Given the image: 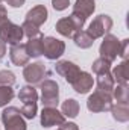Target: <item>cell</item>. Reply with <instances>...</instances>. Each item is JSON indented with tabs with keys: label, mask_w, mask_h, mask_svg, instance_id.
I'll return each mask as SVG.
<instances>
[{
	"label": "cell",
	"mask_w": 129,
	"mask_h": 130,
	"mask_svg": "<svg viewBox=\"0 0 129 130\" xmlns=\"http://www.w3.org/2000/svg\"><path fill=\"white\" fill-rule=\"evenodd\" d=\"M41 89V103L44 107H56L59 103V86L55 80L46 79L40 83Z\"/></svg>",
	"instance_id": "1"
},
{
	"label": "cell",
	"mask_w": 129,
	"mask_h": 130,
	"mask_svg": "<svg viewBox=\"0 0 129 130\" xmlns=\"http://www.w3.org/2000/svg\"><path fill=\"white\" fill-rule=\"evenodd\" d=\"M111 106H112V94L109 92L96 89L87 100V107L91 112H105V110H109Z\"/></svg>",
	"instance_id": "2"
},
{
	"label": "cell",
	"mask_w": 129,
	"mask_h": 130,
	"mask_svg": "<svg viewBox=\"0 0 129 130\" xmlns=\"http://www.w3.org/2000/svg\"><path fill=\"white\" fill-rule=\"evenodd\" d=\"M111 29H112V18L109 15L100 14L90 23V26H88V29L85 32L88 33L93 39H97V38L105 36Z\"/></svg>",
	"instance_id": "3"
},
{
	"label": "cell",
	"mask_w": 129,
	"mask_h": 130,
	"mask_svg": "<svg viewBox=\"0 0 129 130\" xmlns=\"http://www.w3.org/2000/svg\"><path fill=\"white\" fill-rule=\"evenodd\" d=\"M99 53H100V58L108 59L109 62L115 61L117 56L120 55V41L117 39V36H114L111 33H106L102 44H100Z\"/></svg>",
	"instance_id": "4"
},
{
	"label": "cell",
	"mask_w": 129,
	"mask_h": 130,
	"mask_svg": "<svg viewBox=\"0 0 129 130\" xmlns=\"http://www.w3.org/2000/svg\"><path fill=\"white\" fill-rule=\"evenodd\" d=\"M2 121L5 124V130H26L23 115L17 107H6L2 112Z\"/></svg>",
	"instance_id": "5"
},
{
	"label": "cell",
	"mask_w": 129,
	"mask_h": 130,
	"mask_svg": "<svg viewBox=\"0 0 129 130\" xmlns=\"http://www.w3.org/2000/svg\"><path fill=\"white\" fill-rule=\"evenodd\" d=\"M24 33L21 26H17L14 23H11L9 20L5 21L3 24H0V39L5 42V44H18L21 39H23Z\"/></svg>",
	"instance_id": "6"
},
{
	"label": "cell",
	"mask_w": 129,
	"mask_h": 130,
	"mask_svg": "<svg viewBox=\"0 0 129 130\" xmlns=\"http://www.w3.org/2000/svg\"><path fill=\"white\" fill-rule=\"evenodd\" d=\"M65 52V44L64 41L56 39L53 36H44L43 38V55L50 59L55 61L58 58H61Z\"/></svg>",
	"instance_id": "7"
},
{
	"label": "cell",
	"mask_w": 129,
	"mask_h": 130,
	"mask_svg": "<svg viewBox=\"0 0 129 130\" xmlns=\"http://www.w3.org/2000/svg\"><path fill=\"white\" fill-rule=\"evenodd\" d=\"M46 76V65L43 62H35V64H28L23 70V77L26 79L28 83L36 85L41 83Z\"/></svg>",
	"instance_id": "8"
},
{
	"label": "cell",
	"mask_w": 129,
	"mask_h": 130,
	"mask_svg": "<svg viewBox=\"0 0 129 130\" xmlns=\"http://www.w3.org/2000/svg\"><path fill=\"white\" fill-rule=\"evenodd\" d=\"M62 123H65V117L56 107H43L41 110V126L43 127L61 126Z\"/></svg>",
	"instance_id": "9"
},
{
	"label": "cell",
	"mask_w": 129,
	"mask_h": 130,
	"mask_svg": "<svg viewBox=\"0 0 129 130\" xmlns=\"http://www.w3.org/2000/svg\"><path fill=\"white\" fill-rule=\"evenodd\" d=\"M55 70H56V73H58L59 76L64 77L70 85H71V83L79 77V74H81V68L76 64L70 62V61H59V62L56 64V67H55Z\"/></svg>",
	"instance_id": "10"
},
{
	"label": "cell",
	"mask_w": 129,
	"mask_h": 130,
	"mask_svg": "<svg viewBox=\"0 0 129 130\" xmlns=\"http://www.w3.org/2000/svg\"><path fill=\"white\" fill-rule=\"evenodd\" d=\"M9 58L12 61V64L17 65V67H23V65H28L29 62V55L26 52V45L24 44H14L11 45V50H9Z\"/></svg>",
	"instance_id": "11"
},
{
	"label": "cell",
	"mask_w": 129,
	"mask_h": 130,
	"mask_svg": "<svg viewBox=\"0 0 129 130\" xmlns=\"http://www.w3.org/2000/svg\"><path fill=\"white\" fill-rule=\"evenodd\" d=\"M93 83H94L93 76H91L90 73L81 71L79 77L71 83V86H73V89H74L78 94H87V92L93 88Z\"/></svg>",
	"instance_id": "12"
},
{
	"label": "cell",
	"mask_w": 129,
	"mask_h": 130,
	"mask_svg": "<svg viewBox=\"0 0 129 130\" xmlns=\"http://www.w3.org/2000/svg\"><path fill=\"white\" fill-rule=\"evenodd\" d=\"M26 21H31L32 24L38 26V27L41 24H44L47 21V9H46V6L44 5H38V6L32 8L26 14Z\"/></svg>",
	"instance_id": "13"
},
{
	"label": "cell",
	"mask_w": 129,
	"mask_h": 130,
	"mask_svg": "<svg viewBox=\"0 0 129 130\" xmlns=\"http://www.w3.org/2000/svg\"><path fill=\"white\" fill-rule=\"evenodd\" d=\"M114 82H117V85H123L128 86V80H129V64L126 59H123L122 64H119L111 73Z\"/></svg>",
	"instance_id": "14"
},
{
	"label": "cell",
	"mask_w": 129,
	"mask_h": 130,
	"mask_svg": "<svg viewBox=\"0 0 129 130\" xmlns=\"http://www.w3.org/2000/svg\"><path fill=\"white\" fill-rule=\"evenodd\" d=\"M94 9H96L94 0H76V3L73 6V14L81 15V17H84L87 20L94 12Z\"/></svg>",
	"instance_id": "15"
},
{
	"label": "cell",
	"mask_w": 129,
	"mask_h": 130,
	"mask_svg": "<svg viewBox=\"0 0 129 130\" xmlns=\"http://www.w3.org/2000/svg\"><path fill=\"white\" fill-rule=\"evenodd\" d=\"M43 38H44V36L40 33L38 36L29 38V41L24 44L29 58H38V56L43 55Z\"/></svg>",
	"instance_id": "16"
},
{
	"label": "cell",
	"mask_w": 129,
	"mask_h": 130,
	"mask_svg": "<svg viewBox=\"0 0 129 130\" xmlns=\"http://www.w3.org/2000/svg\"><path fill=\"white\" fill-rule=\"evenodd\" d=\"M56 30L65 38H73V35L78 32V27H76V24L73 23V20L70 17H65V18H61L56 23Z\"/></svg>",
	"instance_id": "17"
},
{
	"label": "cell",
	"mask_w": 129,
	"mask_h": 130,
	"mask_svg": "<svg viewBox=\"0 0 129 130\" xmlns=\"http://www.w3.org/2000/svg\"><path fill=\"white\" fill-rule=\"evenodd\" d=\"M112 112V118L119 123H126L129 120V109H128V104L125 103H117V104H112L111 109Z\"/></svg>",
	"instance_id": "18"
},
{
	"label": "cell",
	"mask_w": 129,
	"mask_h": 130,
	"mask_svg": "<svg viewBox=\"0 0 129 130\" xmlns=\"http://www.w3.org/2000/svg\"><path fill=\"white\" fill-rule=\"evenodd\" d=\"M114 79L111 76V73H105V74H99L97 76V91H103V92H112L114 89Z\"/></svg>",
	"instance_id": "19"
},
{
	"label": "cell",
	"mask_w": 129,
	"mask_h": 130,
	"mask_svg": "<svg viewBox=\"0 0 129 130\" xmlns=\"http://www.w3.org/2000/svg\"><path fill=\"white\" fill-rule=\"evenodd\" d=\"M61 113L64 117H68V118H76L79 113V103L73 98L65 100L61 106Z\"/></svg>",
	"instance_id": "20"
},
{
	"label": "cell",
	"mask_w": 129,
	"mask_h": 130,
	"mask_svg": "<svg viewBox=\"0 0 129 130\" xmlns=\"http://www.w3.org/2000/svg\"><path fill=\"white\" fill-rule=\"evenodd\" d=\"M73 39H74V44L81 48H90L94 42V39L85 32V30H78V32L73 35Z\"/></svg>",
	"instance_id": "21"
},
{
	"label": "cell",
	"mask_w": 129,
	"mask_h": 130,
	"mask_svg": "<svg viewBox=\"0 0 129 130\" xmlns=\"http://www.w3.org/2000/svg\"><path fill=\"white\" fill-rule=\"evenodd\" d=\"M18 98H20V101H23V104L24 103H36L38 92L33 86H23L18 92Z\"/></svg>",
	"instance_id": "22"
},
{
	"label": "cell",
	"mask_w": 129,
	"mask_h": 130,
	"mask_svg": "<svg viewBox=\"0 0 129 130\" xmlns=\"http://www.w3.org/2000/svg\"><path fill=\"white\" fill-rule=\"evenodd\" d=\"M111 64H112V62H109L108 59L99 58V59H96V61L93 62V65H91V68H93V73H96L97 76H99V74L109 73V71H111Z\"/></svg>",
	"instance_id": "23"
},
{
	"label": "cell",
	"mask_w": 129,
	"mask_h": 130,
	"mask_svg": "<svg viewBox=\"0 0 129 130\" xmlns=\"http://www.w3.org/2000/svg\"><path fill=\"white\" fill-rule=\"evenodd\" d=\"M111 94H112L114 98L117 100V103H125V104H128V86L117 85V88H114Z\"/></svg>",
	"instance_id": "24"
},
{
	"label": "cell",
	"mask_w": 129,
	"mask_h": 130,
	"mask_svg": "<svg viewBox=\"0 0 129 130\" xmlns=\"http://www.w3.org/2000/svg\"><path fill=\"white\" fill-rule=\"evenodd\" d=\"M12 98H14V89L11 86L0 85V107L6 106Z\"/></svg>",
	"instance_id": "25"
},
{
	"label": "cell",
	"mask_w": 129,
	"mask_h": 130,
	"mask_svg": "<svg viewBox=\"0 0 129 130\" xmlns=\"http://www.w3.org/2000/svg\"><path fill=\"white\" fill-rule=\"evenodd\" d=\"M36 110H38L36 103H24V104H23V107L20 109V113H21L24 118L32 120L33 117L36 115Z\"/></svg>",
	"instance_id": "26"
},
{
	"label": "cell",
	"mask_w": 129,
	"mask_h": 130,
	"mask_svg": "<svg viewBox=\"0 0 129 130\" xmlns=\"http://www.w3.org/2000/svg\"><path fill=\"white\" fill-rule=\"evenodd\" d=\"M14 83H15V74L9 70H2L0 71V85L12 86Z\"/></svg>",
	"instance_id": "27"
},
{
	"label": "cell",
	"mask_w": 129,
	"mask_h": 130,
	"mask_svg": "<svg viewBox=\"0 0 129 130\" xmlns=\"http://www.w3.org/2000/svg\"><path fill=\"white\" fill-rule=\"evenodd\" d=\"M21 29H23V33H24L28 38H33V36H38V35H40V27L35 26V24H32L31 21H26V20H24V23L21 24Z\"/></svg>",
	"instance_id": "28"
},
{
	"label": "cell",
	"mask_w": 129,
	"mask_h": 130,
	"mask_svg": "<svg viewBox=\"0 0 129 130\" xmlns=\"http://www.w3.org/2000/svg\"><path fill=\"white\" fill-rule=\"evenodd\" d=\"M70 0H52V6L55 11H64L68 8Z\"/></svg>",
	"instance_id": "29"
},
{
	"label": "cell",
	"mask_w": 129,
	"mask_h": 130,
	"mask_svg": "<svg viewBox=\"0 0 129 130\" xmlns=\"http://www.w3.org/2000/svg\"><path fill=\"white\" fill-rule=\"evenodd\" d=\"M128 44H129V39L120 41V55H119V56H122L123 59L128 58Z\"/></svg>",
	"instance_id": "30"
},
{
	"label": "cell",
	"mask_w": 129,
	"mask_h": 130,
	"mask_svg": "<svg viewBox=\"0 0 129 130\" xmlns=\"http://www.w3.org/2000/svg\"><path fill=\"white\" fill-rule=\"evenodd\" d=\"M8 12H6V8L0 3V24H3L5 21H8Z\"/></svg>",
	"instance_id": "31"
},
{
	"label": "cell",
	"mask_w": 129,
	"mask_h": 130,
	"mask_svg": "<svg viewBox=\"0 0 129 130\" xmlns=\"http://www.w3.org/2000/svg\"><path fill=\"white\" fill-rule=\"evenodd\" d=\"M59 130H79V129H78V126L74 123H62Z\"/></svg>",
	"instance_id": "32"
},
{
	"label": "cell",
	"mask_w": 129,
	"mask_h": 130,
	"mask_svg": "<svg viewBox=\"0 0 129 130\" xmlns=\"http://www.w3.org/2000/svg\"><path fill=\"white\" fill-rule=\"evenodd\" d=\"M6 3L12 8H20V6H23L24 0H6Z\"/></svg>",
	"instance_id": "33"
},
{
	"label": "cell",
	"mask_w": 129,
	"mask_h": 130,
	"mask_svg": "<svg viewBox=\"0 0 129 130\" xmlns=\"http://www.w3.org/2000/svg\"><path fill=\"white\" fill-rule=\"evenodd\" d=\"M5 55H6V44L0 39V59H2Z\"/></svg>",
	"instance_id": "34"
},
{
	"label": "cell",
	"mask_w": 129,
	"mask_h": 130,
	"mask_svg": "<svg viewBox=\"0 0 129 130\" xmlns=\"http://www.w3.org/2000/svg\"><path fill=\"white\" fill-rule=\"evenodd\" d=\"M2 2H3V0H0V3H2Z\"/></svg>",
	"instance_id": "35"
},
{
	"label": "cell",
	"mask_w": 129,
	"mask_h": 130,
	"mask_svg": "<svg viewBox=\"0 0 129 130\" xmlns=\"http://www.w3.org/2000/svg\"><path fill=\"white\" fill-rule=\"evenodd\" d=\"M58 130H59V129H58Z\"/></svg>",
	"instance_id": "36"
}]
</instances>
